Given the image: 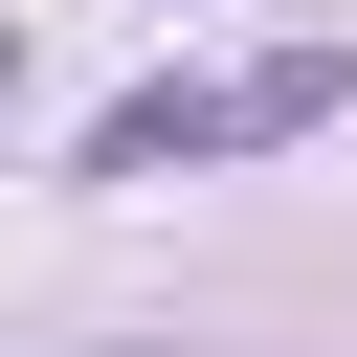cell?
I'll list each match as a JSON object with an SVG mask.
<instances>
[{
	"label": "cell",
	"mask_w": 357,
	"mask_h": 357,
	"mask_svg": "<svg viewBox=\"0 0 357 357\" xmlns=\"http://www.w3.org/2000/svg\"><path fill=\"white\" fill-rule=\"evenodd\" d=\"M312 112H335V67H245V89H134L89 156H112V178H156V156H245V134H312Z\"/></svg>",
	"instance_id": "obj_1"
}]
</instances>
